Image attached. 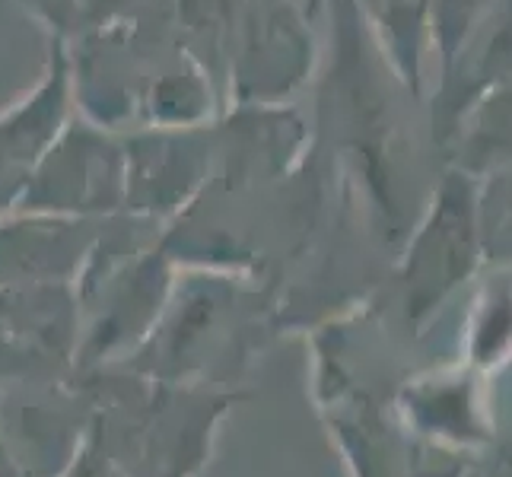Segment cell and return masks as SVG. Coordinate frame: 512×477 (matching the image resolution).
<instances>
[{"instance_id":"2","label":"cell","mask_w":512,"mask_h":477,"mask_svg":"<svg viewBox=\"0 0 512 477\" xmlns=\"http://www.w3.org/2000/svg\"><path fill=\"white\" fill-rule=\"evenodd\" d=\"M105 175H109V166H105L99 140L80 125H67L35 172L23 207L45 210V214H55L61 207H80V201L93 198L96 179H105Z\"/></svg>"},{"instance_id":"3","label":"cell","mask_w":512,"mask_h":477,"mask_svg":"<svg viewBox=\"0 0 512 477\" xmlns=\"http://www.w3.org/2000/svg\"><path fill=\"white\" fill-rule=\"evenodd\" d=\"M32 4H35V10H39L51 26H55V23L61 26L64 23V13L70 7V0H32Z\"/></svg>"},{"instance_id":"1","label":"cell","mask_w":512,"mask_h":477,"mask_svg":"<svg viewBox=\"0 0 512 477\" xmlns=\"http://www.w3.org/2000/svg\"><path fill=\"white\" fill-rule=\"evenodd\" d=\"M70 83V58L64 45L55 42L35 90L0 115V210L23 204L48 150L70 125Z\"/></svg>"}]
</instances>
